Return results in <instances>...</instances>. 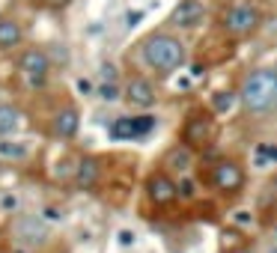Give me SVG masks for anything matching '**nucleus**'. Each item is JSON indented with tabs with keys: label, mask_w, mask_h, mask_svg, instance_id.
<instances>
[{
	"label": "nucleus",
	"mask_w": 277,
	"mask_h": 253,
	"mask_svg": "<svg viewBox=\"0 0 277 253\" xmlns=\"http://www.w3.org/2000/svg\"><path fill=\"white\" fill-rule=\"evenodd\" d=\"M140 57L149 69H155L161 75H170L185 63V45L173 33H152L140 45Z\"/></svg>",
	"instance_id": "1"
},
{
	"label": "nucleus",
	"mask_w": 277,
	"mask_h": 253,
	"mask_svg": "<svg viewBox=\"0 0 277 253\" xmlns=\"http://www.w3.org/2000/svg\"><path fill=\"white\" fill-rule=\"evenodd\" d=\"M242 104L248 110H266L277 98V69H257L245 78L242 92H239Z\"/></svg>",
	"instance_id": "2"
},
{
	"label": "nucleus",
	"mask_w": 277,
	"mask_h": 253,
	"mask_svg": "<svg viewBox=\"0 0 277 253\" xmlns=\"http://www.w3.org/2000/svg\"><path fill=\"white\" fill-rule=\"evenodd\" d=\"M263 24V12L257 3H236L224 12V27L233 36H251Z\"/></svg>",
	"instance_id": "3"
},
{
	"label": "nucleus",
	"mask_w": 277,
	"mask_h": 253,
	"mask_svg": "<svg viewBox=\"0 0 277 253\" xmlns=\"http://www.w3.org/2000/svg\"><path fill=\"white\" fill-rule=\"evenodd\" d=\"M18 66H21V78H24V84H27L30 89H42V86L48 84V78H51V60H48V54L39 51V48L24 51V57H21Z\"/></svg>",
	"instance_id": "4"
},
{
	"label": "nucleus",
	"mask_w": 277,
	"mask_h": 253,
	"mask_svg": "<svg viewBox=\"0 0 277 253\" xmlns=\"http://www.w3.org/2000/svg\"><path fill=\"white\" fill-rule=\"evenodd\" d=\"M206 21V3L203 0H179L170 12V24L182 30H194Z\"/></svg>",
	"instance_id": "5"
},
{
	"label": "nucleus",
	"mask_w": 277,
	"mask_h": 253,
	"mask_svg": "<svg viewBox=\"0 0 277 253\" xmlns=\"http://www.w3.org/2000/svg\"><path fill=\"white\" fill-rule=\"evenodd\" d=\"M125 98H128V104H134V107H152L155 104V86H152V81H146V78H131L128 81V86H125Z\"/></svg>",
	"instance_id": "6"
},
{
	"label": "nucleus",
	"mask_w": 277,
	"mask_h": 253,
	"mask_svg": "<svg viewBox=\"0 0 277 253\" xmlns=\"http://www.w3.org/2000/svg\"><path fill=\"white\" fill-rule=\"evenodd\" d=\"M15 236L24 242V245H42L48 239V230L42 224V218H33V215H21L15 221Z\"/></svg>",
	"instance_id": "7"
},
{
	"label": "nucleus",
	"mask_w": 277,
	"mask_h": 253,
	"mask_svg": "<svg viewBox=\"0 0 277 253\" xmlns=\"http://www.w3.org/2000/svg\"><path fill=\"white\" fill-rule=\"evenodd\" d=\"M242 182H245V173H242V167L236 161H221L215 167V185H218V191H239Z\"/></svg>",
	"instance_id": "8"
},
{
	"label": "nucleus",
	"mask_w": 277,
	"mask_h": 253,
	"mask_svg": "<svg viewBox=\"0 0 277 253\" xmlns=\"http://www.w3.org/2000/svg\"><path fill=\"white\" fill-rule=\"evenodd\" d=\"M146 194H149L152 203H170L173 197H179L176 182H173L167 173H155V176H149V182H146Z\"/></svg>",
	"instance_id": "9"
},
{
	"label": "nucleus",
	"mask_w": 277,
	"mask_h": 253,
	"mask_svg": "<svg viewBox=\"0 0 277 253\" xmlns=\"http://www.w3.org/2000/svg\"><path fill=\"white\" fill-rule=\"evenodd\" d=\"M212 140V119L209 116H191L188 125H185V143L188 146H203Z\"/></svg>",
	"instance_id": "10"
},
{
	"label": "nucleus",
	"mask_w": 277,
	"mask_h": 253,
	"mask_svg": "<svg viewBox=\"0 0 277 253\" xmlns=\"http://www.w3.org/2000/svg\"><path fill=\"white\" fill-rule=\"evenodd\" d=\"M24 128V113L12 104H0V137H12Z\"/></svg>",
	"instance_id": "11"
},
{
	"label": "nucleus",
	"mask_w": 277,
	"mask_h": 253,
	"mask_svg": "<svg viewBox=\"0 0 277 253\" xmlns=\"http://www.w3.org/2000/svg\"><path fill=\"white\" fill-rule=\"evenodd\" d=\"M191 149L188 146H173L167 155H164V167H170L173 173H188L191 170Z\"/></svg>",
	"instance_id": "12"
},
{
	"label": "nucleus",
	"mask_w": 277,
	"mask_h": 253,
	"mask_svg": "<svg viewBox=\"0 0 277 253\" xmlns=\"http://www.w3.org/2000/svg\"><path fill=\"white\" fill-rule=\"evenodd\" d=\"M95 179H98V161L95 158H81L78 167H75V182L81 188H92Z\"/></svg>",
	"instance_id": "13"
},
{
	"label": "nucleus",
	"mask_w": 277,
	"mask_h": 253,
	"mask_svg": "<svg viewBox=\"0 0 277 253\" xmlns=\"http://www.w3.org/2000/svg\"><path fill=\"white\" fill-rule=\"evenodd\" d=\"M30 155V146L15 137H0V158L3 161H24Z\"/></svg>",
	"instance_id": "14"
},
{
	"label": "nucleus",
	"mask_w": 277,
	"mask_h": 253,
	"mask_svg": "<svg viewBox=\"0 0 277 253\" xmlns=\"http://www.w3.org/2000/svg\"><path fill=\"white\" fill-rule=\"evenodd\" d=\"M54 131H57L60 137H75V134H78V110H72V107L60 110V113L54 116Z\"/></svg>",
	"instance_id": "15"
},
{
	"label": "nucleus",
	"mask_w": 277,
	"mask_h": 253,
	"mask_svg": "<svg viewBox=\"0 0 277 253\" xmlns=\"http://www.w3.org/2000/svg\"><path fill=\"white\" fill-rule=\"evenodd\" d=\"M21 42V27L9 18L0 21V48H15Z\"/></svg>",
	"instance_id": "16"
},
{
	"label": "nucleus",
	"mask_w": 277,
	"mask_h": 253,
	"mask_svg": "<svg viewBox=\"0 0 277 253\" xmlns=\"http://www.w3.org/2000/svg\"><path fill=\"white\" fill-rule=\"evenodd\" d=\"M254 164L260 170H266L269 164H277V143H260L254 149Z\"/></svg>",
	"instance_id": "17"
},
{
	"label": "nucleus",
	"mask_w": 277,
	"mask_h": 253,
	"mask_svg": "<svg viewBox=\"0 0 277 253\" xmlns=\"http://www.w3.org/2000/svg\"><path fill=\"white\" fill-rule=\"evenodd\" d=\"M95 95L101 98V101H119V86H116V81H101L98 86H95Z\"/></svg>",
	"instance_id": "18"
},
{
	"label": "nucleus",
	"mask_w": 277,
	"mask_h": 253,
	"mask_svg": "<svg viewBox=\"0 0 277 253\" xmlns=\"http://www.w3.org/2000/svg\"><path fill=\"white\" fill-rule=\"evenodd\" d=\"M212 104H215V110H218V113H230V110H233V104H236V95H233V92H215Z\"/></svg>",
	"instance_id": "19"
},
{
	"label": "nucleus",
	"mask_w": 277,
	"mask_h": 253,
	"mask_svg": "<svg viewBox=\"0 0 277 253\" xmlns=\"http://www.w3.org/2000/svg\"><path fill=\"white\" fill-rule=\"evenodd\" d=\"M176 191H179V197H185V200H191V197L197 194V185H194L191 179H182V182L176 185Z\"/></svg>",
	"instance_id": "20"
},
{
	"label": "nucleus",
	"mask_w": 277,
	"mask_h": 253,
	"mask_svg": "<svg viewBox=\"0 0 277 253\" xmlns=\"http://www.w3.org/2000/svg\"><path fill=\"white\" fill-rule=\"evenodd\" d=\"M134 242H137V236H134L131 230H119V233H116V245H119V248H134Z\"/></svg>",
	"instance_id": "21"
},
{
	"label": "nucleus",
	"mask_w": 277,
	"mask_h": 253,
	"mask_svg": "<svg viewBox=\"0 0 277 253\" xmlns=\"http://www.w3.org/2000/svg\"><path fill=\"white\" fill-rule=\"evenodd\" d=\"M233 221H236L239 227H251V224H254V212H248V209H239V212H233Z\"/></svg>",
	"instance_id": "22"
},
{
	"label": "nucleus",
	"mask_w": 277,
	"mask_h": 253,
	"mask_svg": "<svg viewBox=\"0 0 277 253\" xmlns=\"http://www.w3.org/2000/svg\"><path fill=\"white\" fill-rule=\"evenodd\" d=\"M15 206H18V200H15L12 194H3V197H0V209H6V212H15Z\"/></svg>",
	"instance_id": "23"
},
{
	"label": "nucleus",
	"mask_w": 277,
	"mask_h": 253,
	"mask_svg": "<svg viewBox=\"0 0 277 253\" xmlns=\"http://www.w3.org/2000/svg\"><path fill=\"white\" fill-rule=\"evenodd\" d=\"M101 81H116V69H113L110 63L101 66Z\"/></svg>",
	"instance_id": "24"
},
{
	"label": "nucleus",
	"mask_w": 277,
	"mask_h": 253,
	"mask_svg": "<svg viewBox=\"0 0 277 253\" xmlns=\"http://www.w3.org/2000/svg\"><path fill=\"white\" fill-rule=\"evenodd\" d=\"M48 3H51V6H66L69 0H48Z\"/></svg>",
	"instance_id": "25"
},
{
	"label": "nucleus",
	"mask_w": 277,
	"mask_h": 253,
	"mask_svg": "<svg viewBox=\"0 0 277 253\" xmlns=\"http://www.w3.org/2000/svg\"><path fill=\"white\" fill-rule=\"evenodd\" d=\"M269 253H277V245H275V248H272V251H269Z\"/></svg>",
	"instance_id": "26"
},
{
	"label": "nucleus",
	"mask_w": 277,
	"mask_h": 253,
	"mask_svg": "<svg viewBox=\"0 0 277 253\" xmlns=\"http://www.w3.org/2000/svg\"><path fill=\"white\" fill-rule=\"evenodd\" d=\"M275 239H277V224H275Z\"/></svg>",
	"instance_id": "27"
},
{
	"label": "nucleus",
	"mask_w": 277,
	"mask_h": 253,
	"mask_svg": "<svg viewBox=\"0 0 277 253\" xmlns=\"http://www.w3.org/2000/svg\"><path fill=\"white\" fill-rule=\"evenodd\" d=\"M18 253H27V251H18Z\"/></svg>",
	"instance_id": "28"
}]
</instances>
